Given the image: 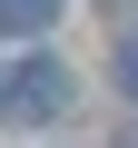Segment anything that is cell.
Masks as SVG:
<instances>
[{
	"mask_svg": "<svg viewBox=\"0 0 138 148\" xmlns=\"http://www.w3.org/2000/svg\"><path fill=\"white\" fill-rule=\"evenodd\" d=\"M0 10H10V20H20V30H40V20H49V10H59V0H0Z\"/></svg>",
	"mask_w": 138,
	"mask_h": 148,
	"instance_id": "7a4b0ae2",
	"label": "cell"
},
{
	"mask_svg": "<svg viewBox=\"0 0 138 148\" xmlns=\"http://www.w3.org/2000/svg\"><path fill=\"white\" fill-rule=\"evenodd\" d=\"M118 89H128V99H138V40H128V49H118Z\"/></svg>",
	"mask_w": 138,
	"mask_h": 148,
	"instance_id": "3957f363",
	"label": "cell"
},
{
	"mask_svg": "<svg viewBox=\"0 0 138 148\" xmlns=\"http://www.w3.org/2000/svg\"><path fill=\"white\" fill-rule=\"evenodd\" d=\"M69 109V69L59 59H30L20 79H0V119H59Z\"/></svg>",
	"mask_w": 138,
	"mask_h": 148,
	"instance_id": "6da1fadb",
	"label": "cell"
}]
</instances>
